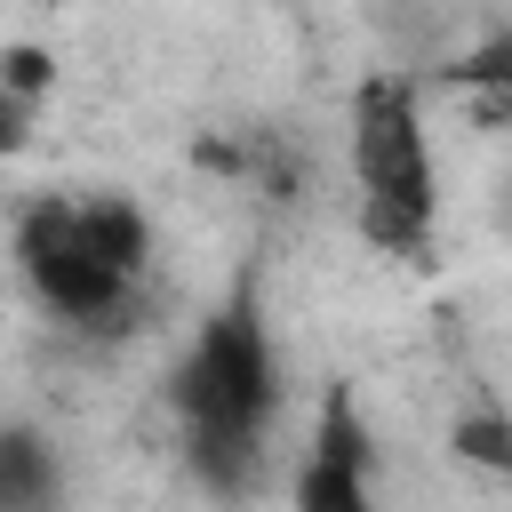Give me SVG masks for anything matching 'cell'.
<instances>
[{
    "label": "cell",
    "mask_w": 512,
    "mask_h": 512,
    "mask_svg": "<svg viewBox=\"0 0 512 512\" xmlns=\"http://www.w3.org/2000/svg\"><path fill=\"white\" fill-rule=\"evenodd\" d=\"M168 400L184 416V440H264V424L280 408V368H272L264 320L248 304H224L176 360Z\"/></svg>",
    "instance_id": "cell-1"
},
{
    "label": "cell",
    "mask_w": 512,
    "mask_h": 512,
    "mask_svg": "<svg viewBox=\"0 0 512 512\" xmlns=\"http://www.w3.org/2000/svg\"><path fill=\"white\" fill-rule=\"evenodd\" d=\"M16 264L32 280V296L96 336H128L136 328V296H128V272H112L88 240H80V216L72 200H32L24 224H16Z\"/></svg>",
    "instance_id": "cell-2"
},
{
    "label": "cell",
    "mask_w": 512,
    "mask_h": 512,
    "mask_svg": "<svg viewBox=\"0 0 512 512\" xmlns=\"http://www.w3.org/2000/svg\"><path fill=\"white\" fill-rule=\"evenodd\" d=\"M352 176H360V192L432 208V152H424L416 88L400 72H376L352 96Z\"/></svg>",
    "instance_id": "cell-3"
},
{
    "label": "cell",
    "mask_w": 512,
    "mask_h": 512,
    "mask_svg": "<svg viewBox=\"0 0 512 512\" xmlns=\"http://www.w3.org/2000/svg\"><path fill=\"white\" fill-rule=\"evenodd\" d=\"M72 216H80V240H88L112 272H128V280L144 272V256H152V224H144V208H136V200L104 192V200H80Z\"/></svg>",
    "instance_id": "cell-4"
},
{
    "label": "cell",
    "mask_w": 512,
    "mask_h": 512,
    "mask_svg": "<svg viewBox=\"0 0 512 512\" xmlns=\"http://www.w3.org/2000/svg\"><path fill=\"white\" fill-rule=\"evenodd\" d=\"M56 496V456L40 432L8 424L0 432V512H24V504H48Z\"/></svg>",
    "instance_id": "cell-5"
},
{
    "label": "cell",
    "mask_w": 512,
    "mask_h": 512,
    "mask_svg": "<svg viewBox=\"0 0 512 512\" xmlns=\"http://www.w3.org/2000/svg\"><path fill=\"white\" fill-rule=\"evenodd\" d=\"M360 240L368 248H384V256H424L432 248V208H416V200H384V192H360Z\"/></svg>",
    "instance_id": "cell-6"
},
{
    "label": "cell",
    "mask_w": 512,
    "mask_h": 512,
    "mask_svg": "<svg viewBox=\"0 0 512 512\" xmlns=\"http://www.w3.org/2000/svg\"><path fill=\"white\" fill-rule=\"evenodd\" d=\"M296 504L304 512H360L368 504V464H344V456H320L296 472Z\"/></svg>",
    "instance_id": "cell-7"
},
{
    "label": "cell",
    "mask_w": 512,
    "mask_h": 512,
    "mask_svg": "<svg viewBox=\"0 0 512 512\" xmlns=\"http://www.w3.org/2000/svg\"><path fill=\"white\" fill-rule=\"evenodd\" d=\"M464 464H480V472H504L512 464V424L496 416V408H480V416H464L456 424V440H448Z\"/></svg>",
    "instance_id": "cell-8"
},
{
    "label": "cell",
    "mask_w": 512,
    "mask_h": 512,
    "mask_svg": "<svg viewBox=\"0 0 512 512\" xmlns=\"http://www.w3.org/2000/svg\"><path fill=\"white\" fill-rule=\"evenodd\" d=\"M0 88H8V96H24V104H40V96L56 88V56H48V48H32V40L0 48Z\"/></svg>",
    "instance_id": "cell-9"
},
{
    "label": "cell",
    "mask_w": 512,
    "mask_h": 512,
    "mask_svg": "<svg viewBox=\"0 0 512 512\" xmlns=\"http://www.w3.org/2000/svg\"><path fill=\"white\" fill-rule=\"evenodd\" d=\"M456 80H480V88H512V40H488L480 56H464V64H448Z\"/></svg>",
    "instance_id": "cell-10"
},
{
    "label": "cell",
    "mask_w": 512,
    "mask_h": 512,
    "mask_svg": "<svg viewBox=\"0 0 512 512\" xmlns=\"http://www.w3.org/2000/svg\"><path fill=\"white\" fill-rule=\"evenodd\" d=\"M24 136H32V104L0 88V160H8V152H24Z\"/></svg>",
    "instance_id": "cell-11"
}]
</instances>
